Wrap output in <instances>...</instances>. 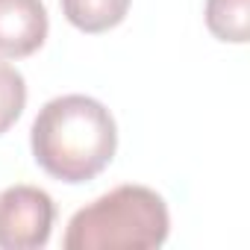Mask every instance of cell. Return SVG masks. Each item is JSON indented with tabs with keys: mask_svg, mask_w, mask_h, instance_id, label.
<instances>
[{
	"mask_svg": "<svg viewBox=\"0 0 250 250\" xmlns=\"http://www.w3.org/2000/svg\"><path fill=\"white\" fill-rule=\"evenodd\" d=\"M171 232V215L147 186H118L83 206L65 229V250H150Z\"/></svg>",
	"mask_w": 250,
	"mask_h": 250,
	"instance_id": "cell-2",
	"label": "cell"
},
{
	"mask_svg": "<svg viewBox=\"0 0 250 250\" xmlns=\"http://www.w3.org/2000/svg\"><path fill=\"white\" fill-rule=\"evenodd\" d=\"M24 106H27L24 74L6 62H0V136L21 118Z\"/></svg>",
	"mask_w": 250,
	"mask_h": 250,
	"instance_id": "cell-7",
	"label": "cell"
},
{
	"mask_svg": "<svg viewBox=\"0 0 250 250\" xmlns=\"http://www.w3.org/2000/svg\"><path fill=\"white\" fill-rule=\"evenodd\" d=\"M206 27L221 42L244 44L250 36V0H206Z\"/></svg>",
	"mask_w": 250,
	"mask_h": 250,
	"instance_id": "cell-6",
	"label": "cell"
},
{
	"mask_svg": "<svg viewBox=\"0 0 250 250\" xmlns=\"http://www.w3.org/2000/svg\"><path fill=\"white\" fill-rule=\"evenodd\" d=\"M130 0H62L65 18L88 36L106 33L127 18Z\"/></svg>",
	"mask_w": 250,
	"mask_h": 250,
	"instance_id": "cell-5",
	"label": "cell"
},
{
	"mask_svg": "<svg viewBox=\"0 0 250 250\" xmlns=\"http://www.w3.org/2000/svg\"><path fill=\"white\" fill-rule=\"evenodd\" d=\"M33 159L59 183L94 180L118 150L112 112L85 94H62L42 106L30 130Z\"/></svg>",
	"mask_w": 250,
	"mask_h": 250,
	"instance_id": "cell-1",
	"label": "cell"
},
{
	"mask_svg": "<svg viewBox=\"0 0 250 250\" xmlns=\"http://www.w3.org/2000/svg\"><path fill=\"white\" fill-rule=\"evenodd\" d=\"M50 21L42 0H0V56H33L47 39Z\"/></svg>",
	"mask_w": 250,
	"mask_h": 250,
	"instance_id": "cell-4",
	"label": "cell"
},
{
	"mask_svg": "<svg viewBox=\"0 0 250 250\" xmlns=\"http://www.w3.org/2000/svg\"><path fill=\"white\" fill-rule=\"evenodd\" d=\"M56 203L44 188L9 186L0 191V250H39L50 241Z\"/></svg>",
	"mask_w": 250,
	"mask_h": 250,
	"instance_id": "cell-3",
	"label": "cell"
}]
</instances>
